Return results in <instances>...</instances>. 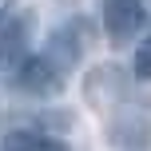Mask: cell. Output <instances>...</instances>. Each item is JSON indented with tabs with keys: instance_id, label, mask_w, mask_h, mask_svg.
Here are the masks:
<instances>
[{
	"instance_id": "6da1fadb",
	"label": "cell",
	"mask_w": 151,
	"mask_h": 151,
	"mask_svg": "<svg viewBox=\"0 0 151 151\" xmlns=\"http://www.w3.org/2000/svg\"><path fill=\"white\" fill-rule=\"evenodd\" d=\"M16 88L28 91V96H56L64 88V68H56L44 52L40 56H28L16 72Z\"/></svg>"
},
{
	"instance_id": "7a4b0ae2",
	"label": "cell",
	"mask_w": 151,
	"mask_h": 151,
	"mask_svg": "<svg viewBox=\"0 0 151 151\" xmlns=\"http://www.w3.org/2000/svg\"><path fill=\"white\" fill-rule=\"evenodd\" d=\"M143 20H147L143 0H104V28L115 44H127L131 36H139Z\"/></svg>"
},
{
	"instance_id": "3957f363",
	"label": "cell",
	"mask_w": 151,
	"mask_h": 151,
	"mask_svg": "<svg viewBox=\"0 0 151 151\" xmlns=\"http://www.w3.org/2000/svg\"><path fill=\"white\" fill-rule=\"evenodd\" d=\"M4 151H68V143L44 135V131H12V135H4Z\"/></svg>"
},
{
	"instance_id": "277c9868",
	"label": "cell",
	"mask_w": 151,
	"mask_h": 151,
	"mask_svg": "<svg viewBox=\"0 0 151 151\" xmlns=\"http://www.w3.org/2000/svg\"><path fill=\"white\" fill-rule=\"evenodd\" d=\"M28 48V20H8L0 28V64H12Z\"/></svg>"
},
{
	"instance_id": "5b68a950",
	"label": "cell",
	"mask_w": 151,
	"mask_h": 151,
	"mask_svg": "<svg viewBox=\"0 0 151 151\" xmlns=\"http://www.w3.org/2000/svg\"><path fill=\"white\" fill-rule=\"evenodd\" d=\"M131 68H135L139 80H151V36L139 40V48H135V64H131Z\"/></svg>"
}]
</instances>
